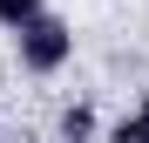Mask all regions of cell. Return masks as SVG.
<instances>
[{"label":"cell","mask_w":149,"mask_h":143,"mask_svg":"<svg viewBox=\"0 0 149 143\" xmlns=\"http://www.w3.org/2000/svg\"><path fill=\"white\" fill-rule=\"evenodd\" d=\"M14 55H20V68H27V75H54V68L74 55V34H68V20L34 14L27 27H14Z\"/></svg>","instance_id":"6da1fadb"},{"label":"cell","mask_w":149,"mask_h":143,"mask_svg":"<svg viewBox=\"0 0 149 143\" xmlns=\"http://www.w3.org/2000/svg\"><path fill=\"white\" fill-rule=\"evenodd\" d=\"M109 143H149V95H142V102H136V109L109 130Z\"/></svg>","instance_id":"7a4b0ae2"},{"label":"cell","mask_w":149,"mask_h":143,"mask_svg":"<svg viewBox=\"0 0 149 143\" xmlns=\"http://www.w3.org/2000/svg\"><path fill=\"white\" fill-rule=\"evenodd\" d=\"M88 136H95V116L88 109H68L61 116V143H88Z\"/></svg>","instance_id":"3957f363"},{"label":"cell","mask_w":149,"mask_h":143,"mask_svg":"<svg viewBox=\"0 0 149 143\" xmlns=\"http://www.w3.org/2000/svg\"><path fill=\"white\" fill-rule=\"evenodd\" d=\"M41 14V0H0V27H27Z\"/></svg>","instance_id":"277c9868"}]
</instances>
